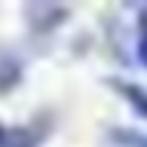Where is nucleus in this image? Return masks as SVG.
Instances as JSON below:
<instances>
[{"mask_svg":"<svg viewBox=\"0 0 147 147\" xmlns=\"http://www.w3.org/2000/svg\"><path fill=\"white\" fill-rule=\"evenodd\" d=\"M46 136V124H3L0 121V147H40Z\"/></svg>","mask_w":147,"mask_h":147,"instance_id":"f257e3e1","label":"nucleus"},{"mask_svg":"<svg viewBox=\"0 0 147 147\" xmlns=\"http://www.w3.org/2000/svg\"><path fill=\"white\" fill-rule=\"evenodd\" d=\"M66 15H69L66 6H49V3H32V6H26L29 26H32V29H40V32L55 29L58 23L66 20Z\"/></svg>","mask_w":147,"mask_h":147,"instance_id":"f03ea898","label":"nucleus"},{"mask_svg":"<svg viewBox=\"0 0 147 147\" xmlns=\"http://www.w3.org/2000/svg\"><path fill=\"white\" fill-rule=\"evenodd\" d=\"M110 84H113V90L138 113V115H144L147 118V90L141 87V84H136V81H127V78H110Z\"/></svg>","mask_w":147,"mask_h":147,"instance_id":"7ed1b4c3","label":"nucleus"},{"mask_svg":"<svg viewBox=\"0 0 147 147\" xmlns=\"http://www.w3.org/2000/svg\"><path fill=\"white\" fill-rule=\"evenodd\" d=\"M107 138L113 147H147V133L138 127H110Z\"/></svg>","mask_w":147,"mask_h":147,"instance_id":"20e7f679","label":"nucleus"},{"mask_svg":"<svg viewBox=\"0 0 147 147\" xmlns=\"http://www.w3.org/2000/svg\"><path fill=\"white\" fill-rule=\"evenodd\" d=\"M136 58L141 66H147V6H141L136 18Z\"/></svg>","mask_w":147,"mask_h":147,"instance_id":"39448f33","label":"nucleus"}]
</instances>
